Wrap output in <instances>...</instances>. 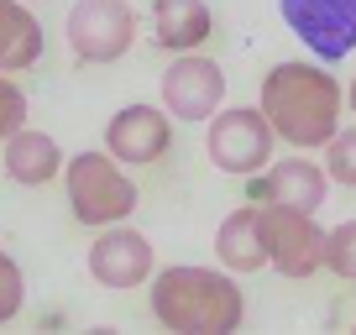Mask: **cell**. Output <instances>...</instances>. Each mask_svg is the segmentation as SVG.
<instances>
[{
  "instance_id": "5bb4252c",
  "label": "cell",
  "mask_w": 356,
  "mask_h": 335,
  "mask_svg": "<svg viewBox=\"0 0 356 335\" xmlns=\"http://www.w3.org/2000/svg\"><path fill=\"white\" fill-rule=\"evenodd\" d=\"M42 58V22L26 0H0V74H22Z\"/></svg>"
},
{
  "instance_id": "d6986e66",
  "label": "cell",
  "mask_w": 356,
  "mask_h": 335,
  "mask_svg": "<svg viewBox=\"0 0 356 335\" xmlns=\"http://www.w3.org/2000/svg\"><path fill=\"white\" fill-rule=\"evenodd\" d=\"M22 126H26V95H22V84H16L11 74H0V142L16 136Z\"/></svg>"
},
{
  "instance_id": "3957f363",
  "label": "cell",
  "mask_w": 356,
  "mask_h": 335,
  "mask_svg": "<svg viewBox=\"0 0 356 335\" xmlns=\"http://www.w3.org/2000/svg\"><path fill=\"white\" fill-rule=\"evenodd\" d=\"M63 189L74 220L89 231H105V225H121L126 215H136V183L115 152H74L63 163Z\"/></svg>"
},
{
  "instance_id": "ba28073f",
  "label": "cell",
  "mask_w": 356,
  "mask_h": 335,
  "mask_svg": "<svg viewBox=\"0 0 356 335\" xmlns=\"http://www.w3.org/2000/svg\"><path fill=\"white\" fill-rule=\"evenodd\" d=\"M163 105L173 121H215L225 105V74L204 53H173L163 68Z\"/></svg>"
},
{
  "instance_id": "9c48e42d",
  "label": "cell",
  "mask_w": 356,
  "mask_h": 335,
  "mask_svg": "<svg viewBox=\"0 0 356 335\" xmlns=\"http://www.w3.org/2000/svg\"><path fill=\"white\" fill-rule=\"evenodd\" d=\"M84 268L100 288H142V283L152 278V268H157V252H152V241H147L142 231H131V225L121 220V225H105V231L95 236Z\"/></svg>"
},
{
  "instance_id": "e0dca14e",
  "label": "cell",
  "mask_w": 356,
  "mask_h": 335,
  "mask_svg": "<svg viewBox=\"0 0 356 335\" xmlns=\"http://www.w3.org/2000/svg\"><path fill=\"white\" fill-rule=\"evenodd\" d=\"M325 168H330L335 183L356 189V126H346V131H335L330 142H325Z\"/></svg>"
},
{
  "instance_id": "9a60e30c",
  "label": "cell",
  "mask_w": 356,
  "mask_h": 335,
  "mask_svg": "<svg viewBox=\"0 0 356 335\" xmlns=\"http://www.w3.org/2000/svg\"><path fill=\"white\" fill-rule=\"evenodd\" d=\"M58 168H63V152H58V142L47 131H16L6 136V173H11L16 183H26V189H42V183L58 179Z\"/></svg>"
},
{
  "instance_id": "277c9868",
  "label": "cell",
  "mask_w": 356,
  "mask_h": 335,
  "mask_svg": "<svg viewBox=\"0 0 356 335\" xmlns=\"http://www.w3.org/2000/svg\"><path fill=\"white\" fill-rule=\"evenodd\" d=\"M273 121H267L262 105H231V111H220L210 121V131H204V152H210V163L220 168V173H236V179H252V173H262L267 157H273Z\"/></svg>"
},
{
  "instance_id": "5b68a950",
  "label": "cell",
  "mask_w": 356,
  "mask_h": 335,
  "mask_svg": "<svg viewBox=\"0 0 356 335\" xmlns=\"http://www.w3.org/2000/svg\"><path fill=\"white\" fill-rule=\"evenodd\" d=\"M262 241L267 262L283 278H314L325 268V241L330 231L314 225V210H293V204H262Z\"/></svg>"
},
{
  "instance_id": "ffe728a7",
  "label": "cell",
  "mask_w": 356,
  "mask_h": 335,
  "mask_svg": "<svg viewBox=\"0 0 356 335\" xmlns=\"http://www.w3.org/2000/svg\"><path fill=\"white\" fill-rule=\"evenodd\" d=\"M346 105H351V111H356V79H351V84H346Z\"/></svg>"
},
{
  "instance_id": "2e32d148",
  "label": "cell",
  "mask_w": 356,
  "mask_h": 335,
  "mask_svg": "<svg viewBox=\"0 0 356 335\" xmlns=\"http://www.w3.org/2000/svg\"><path fill=\"white\" fill-rule=\"evenodd\" d=\"M325 268H330L335 278L356 283V220H341L330 231V241H325Z\"/></svg>"
},
{
  "instance_id": "4fadbf2b",
  "label": "cell",
  "mask_w": 356,
  "mask_h": 335,
  "mask_svg": "<svg viewBox=\"0 0 356 335\" xmlns=\"http://www.w3.org/2000/svg\"><path fill=\"white\" fill-rule=\"evenodd\" d=\"M210 32H215V16L204 0H157L152 6V37L168 53H194V47L210 42Z\"/></svg>"
},
{
  "instance_id": "ac0fdd59",
  "label": "cell",
  "mask_w": 356,
  "mask_h": 335,
  "mask_svg": "<svg viewBox=\"0 0 356 335\" xmlns=\"http://www.w3.org/2000/svg\"><path fill=\"white\" fill-rule=\"evenodd\" d=\"M26 304V278H22V262L0 252V325H11Z\"/></svg>"
},
{
  "instance_id": "52a82bcc",
  "label": "cell",
  "mask_w": 356,
  "mask_h": 335,
  "mask_svg": "<svg viewBox=\"0 0 356 335\" xmlns=\"http://www.w3.org/2000/svg\"><path fill=\"white\" fill-rule=\"evenodd\" d=\"M289 32L325 63L356 53V0H278Z\"/></svg>"
},
{
  "instance_id": "7c38bea8",
  "label": "cell",
  "mask_w": 356,
  "mask_h": 335,
  "mask_svg": "<svg viewBox=\"0 0 356 335\" xmlns=\"http://www.w3.org/2000/svg\"><path fill=\"white\" fill-rule=\"evenodd\" d=\"M215 257H220V268L231 272H262L267 268V241H262V204H241V210H231L220 220V231H215Z\"/></svg>"
},
{
  "instance_id": "6da1fadb",
  "label": "cell",
  "mask_w": 356,
  "mask_h": 335,
  "mask_svg": "<svg viewBox=\"0 0 356 335\" xmlns=\"http://www.w3.org/2000/svg\"><path fill=\"white\" fill-rule=\"evenodd\" d=\"M341 105H346L341 79H335L330 68H320V63L289 58V63H273L262 74L267 121H273V131L289 147H299V152H314V147H325L341 131Z\"/></svg>"
},
{
  "instance_id": "8fae6325",
  "label": "cell",
  "mask_w": 356,
  "mask_h": 335,
  "mask_svg": "<svg viewBox=\"0 0 356 335\" xmlns=\"http://www.w3.org/2000/svg\"><path fill=\"white\" fill-rule=\"evenodd\" d=\"M330 168L309 163V157H283V163L252 173V199L257 204H293V210H320L330 194Z\"/></svg>"
},
{
  "instance_id": "30bf717a",
  "label": "cell",
  "mask_w": 356,
  "mask_h": 335,
  "mask_svg": "<svg viewBox=\"0 0 356 335\" xmlns=\"http://www.w3.org/2000/svg\"><path fill=\"white\" fill-rule=\"evenodd\" d=\"M173 147V111L168 105H121L105 126V152H115L126 168H152Z\"/></svg>"
},
{
  "instance_id": "7a4b0ae2",
  "label": "cell",
  "mask_w": 356,
  "mask_h": 335,
  "mask_svg": "<svg viewBox=\"0 0 356 335\" xmlns=\"http://www.w3.org/2000/svg\"><path fill=\"white\" fill-rule=\"evenodd\" d=\"M152 314L178 335H231L246 320V293L231 268H163L152 272Z\"/></svg>"
},
{
  "instance_id": "8992f818",
  "label": "cell",
  "mask_w": 356,
  "mask_h": 335,
  "mask_svg": "<svg viewBox=\"0 0 356 335\" xmlns=\"http://www.w3.org/2000/svg\"><path fill=\"white\" fill-rule=\"evenodd\" d=\"M136 42L131 0H79L68 11V47L79 63H115Z\"/></svg>"
}]
</instances>
